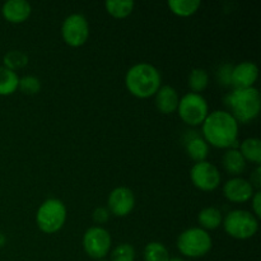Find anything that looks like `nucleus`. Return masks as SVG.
Masks as SVG:
<instances>
[{"label":"nucleus","mask_w":261,"mask_h":261,"mask_svg":"<svg viewBox=\"0 0 261 261\" xmlns=\"http://www.w3.org/2000/svg\"><path fill=\"white\" fill-rule=\"evenodd\" d=\"M61 36L66 45L71 47H79L88 40L89 25L88 20L82 14H71L64 19L61 25Z\"/></svg>","instance_id":"obj_9"},{"label":"nucleus","mask_w":261,"mask_h":261,"mask_svg":"<svg viewBox=\"0 0 261 261\" xmlns=\"http://www.w3.org/2000/svg\"><path fill=\"white\" fill-rule=\"evenodd\" d=\"M19 76L15 71L0 66V96H10L18 89Z\"/></svg>","instance_id":"obj_20"},{"label":"nucleus","mask_w":261,"mask_h":261,"mask_svg":"<svg viewBox=\"0 0 261 261\" xmlns=\"http://www.w3.org/2000/svg\"><path fill=\"white\" fill-rule=\"evenodd\" d=\"M199 224L201 226V228L205 231V229H216L223 222V217H222L221 211L218 208H214V206H208V208H204L203 211H200L198 216Z\"/></svg>","instance_id":"obj_18"},{"label":"nucleus","mask_w":261,"mask_h":261,"mask_svg":"<svg viewBox=\"0 0 261 261\" xmlns=\"http://www.w3.org/2000/svg\"><path fill=\"white\" fill-rule=\"evenodd\" d=\"M97 261H107V260H105V259H101V260H97Z\"/></svg>","instance_id":"obj_34"},{"label":"nucleus","mask_w":261,"mask_h":261,"mask_svg":"<svg viewBox=\"0 0 261 261\" xmlns=\"http://www.w3.org/2000/svg\"><path fill=\"white\" fill-rule=\"evenodd\" d=\"M240 152L245 161H250L256 163L257 166L261 162V142L257 138H247L240 145Z\"/></svg>","instance_id":"obj_19"},{"label":"nucleus","mask_w":261,"mask_h":261,"mask_svg":"<svg viewBox=\"0 0 261 261\" xmlns=\"http://www.w3.org/2000/svg\"><path fill=\"white\" fill-rule=\"evenodd\" d=\"M109 212L116 217H126L127 214L132 213L135 205V196L130 189L120 186V188L114 189L110 193L109 200Z\"/></svg>","instance_id":"obj_11"},{"label":"nucleus","mask_w":261,"mask_h":261,"mask_svg":"<svg viewBox=\"0 0 261 261\" xmlns=\"http://www.w3.org/2000/svg\"><path fill=\"white\" fill-rule=\"evenodd\" d=\"M31 12V4L24 0H9L2 8L3 17L10 23H23L30 18Z\"/></svg>","instance_id":"obj_14"},{"label":"nucleus","mask_w":261,"mask_h":261,"mask_svg":"<svg viewBox=\"0 0 261 261\" xmlns=\"http://www.w3.org/2000/svg\"><path fill=\"white\" fill-rule=\"evenodd\" d=\"M190 177L195 188L201 191L216 190L222 180L218 168L208 161L195 163L190 171Z\"/></svg>","instance_id":"obj_10"},{"label":"nucleus","mask_w":261,"mask_h":261,"mask_svg":"<svg viewBox=\"0 0 261 261\" xmlns=\"http://www.w3.org/2000/svg\"><path fill=\"white\" fill-rule=\"evenodd\" d=\"M18 88L23 92L24 94H37L41 89V82L40 79L36 78L33 75H25L19 79L18 83Z\"/></svg>","instance_id":"obj_27"},{"label":"nucleus","mask_w":261,"mask_h":261,"mask_svg":"<svg viewBox=\"0 0 261 261\" xmlns=\"http://www.w3.org/2000/svg\"><path fill=\"white\" fill-rule=\"evenodd\" d=\"M155 96V106L160 110L162 114L168 115L172 114V112L177 111L178 102V94L176 92V89L171 86H163L161 87L157 91Z\"/></svg>","instance_id":"obj_15"},{"label":"nucleus","mask_w":261,"mask_h":261,"mask_svg":"<svg viewBox=\"0 0 261 261\" xmlns=\"http://www.w3.org/2000/svg\"><path fill=\"white\" fill-rule=\"evenodd\" d=\"M203 139L208 145L222 149H237L239 122L228 111H213L208 114L203 124Z\"/></svg>","instance_id":"obj_1"},{"label":"nucleus","mask_w":261,"mask_h":261,"mask_svg":"<svg viewBox=\"0 0 261 261\" xmlns=\"http://www.w3.org/2000/svg\"><path fill=\"white\" fill-rule=\"evenodd\" d=\"M251 204H252V211H254V214L256 218H260L261 217V193L260 191H256L254 193L251 198Z\"/></svg>","instance_id":"obj_30"},{"label":"nucleus","mask_w":261,"mask_h":261,"mask_svg":"<svg viewBox=\"0 0 261 261\" xmlns=\"http://www.w3.org/2000/svg\"><path fill=\"white\" fill-rule=\"evenodd\" d=\"M211 234L200 227H193L178 236L177 249L188 257H201L208 254L212 249Z\"/></svg>","instance_id":"obj_5"},{"label":"nucleus","mask_w":261,"mask_h":261,"mask_svg":"<svg viewBox=\"0 0 261 261\" xmlns=\"http://www.w3.org/2000/svg\"><path fill=\"white\" fill-rule=\"evenodd\" d=\"M226 105L229 107V114L236 121L247 124L255 120L261 109V97L259 89L251 87L245 89H233L226 97Z\"/></svg>","instance_id":"obj_3"},{"label":"nucleus","mask_w":261,"mask_h":261,"mask_svg":"<svg viewBox=\"0 0 261 261\" xmlns=\"http://www.w3.org/2000/svg\"><path fill=\"white\" fill-rule=\"evenodd\" d=\"M125 86L133 96L148 98L161 88V74L155 66L139 63L132 66L125 75Z\"/></svg>","instance_id":"obj_2"},{"label":"nucleus","mask_w":261,"mask_h":261,"mask_svg":"<svg viewBox=\"0 0 261 261\" xmlns=\"http://www.w3.org/2000/svg\"><path fill=\"white\" fill-rule=\"evenodd\" d=\"M135 250L130 244H120L111 252V261H134Z\"/></svg>","instance_id":"obj_26"},{"label":"nucleus","mask_w":261,"mask_h":261,"mask_svg":"<svg viewBox=\"0 0 261 261\" xmlns=\"http://www.w3.org/2000/svg\"><path fill=\"white\" fill-rule=\"evenodd\" d=\"M177 112L181 120L190 126H198L204 122L209 114L208 103L201 94L190 93L185 94L180 99Z\"/></svg>","instance_id":"obj_7"},{"label":"nucleus","mask_w":261,"mask_h":261,"mask_svg":"<svg viewBox=\"0 0 261 261\" xmlns=\"http://www.w3.org/2000/svg\"><path fill=\"white\" fill-rule=\"evenodd\" d=\"M110 219V212L109 209L105 208V206H99L96 208L93 212V221L97 224H105Z\"/></svg>","instance_id":"obj_28"},{"label":"nucleus","mask_w":261,"mask_h":261,"mask_svg":"<svg viewBox=\"0 0 261 261\" xmlns=\"http://www.w3.org/2000/svg\"><path fill=\"white\" fill-rule=\"evenodd\" d=\"M3 61H4V66L9 70L15 71L18 69L24 68L28 64V56L25 55L24 53L18 50H12L8 51L7 54L3 58Z\"/></svg>","instance_id":"obj_25"},{"label":"nucleus","mask_w":261,"mask_h":261,"mask_svg":"<svg viewBox=\"0 0 261 261\" xmlns=\"http://www.w3.org/2000/svg\"><path fill=\"white\" fill-rule=\"evenodd\" d=\"M255 190L250 181L241 177H233L223 186V194L227 200L232 203H246L251 200Z\"/></svg>","instance_id":"obj_13"},{"label":"nucleus","mask_w":261,"mask_h":261,"mask_svg":"<svg viewBox=\"0 0 261 261\" xmlns=\"http://www.w3.org/2000/svg\"><path fill=\"white\" fill-rule=\"evenodd\" d=\"M190 139L186 140V152L188 155L193 161L198 162H203L205 161V158L208 157L209 153V145L205 140L201 137H199L198 134H194L195 132H191Z\"/></svg>","instance_id":"obj_16"},{"label":"nucleus","mask_w":261,"mask_h":261,"mask_svg":"<svg viewBox=\"0 0 261 261\" xmlns=\"http://www.w3.org/2000/svg\"><path fill=\"white\" fill-rule=\"evenodd\" d=\"M250 184L252 185V188H256L257 191H259L260 186H261V168L260 166H257L256 170L254 171V173L251 175V181H250Z\"/></svg>","instance_id":"obj_31"},{"label":"nucleus","mask_w":261,"mask_h":261,"mask_svg":"<svg viewBox=\"0 0 261 261\" xmlns=\"http://www.w3.org/2000/svg\"><path fill=\"white\" fill-rule=\"evenodd\" d=\"M223 227L228 236L237 240H247L256 234L259 222L250 212L236 209L227 214L223 219Z\"/></svg>","instance_id":"obj_6"},{"label":"nucleus","mask_w":261,"mask_h":261,"mask_svg":"<svg viewBox=\"0 0 261 261\" xmlns=\"http://www.w3.org/2000/svg\"><path fill=\"white\" fill-rule=\"evenodd\" d=\"M111 234L106 228L99 226L91 227L83 236V249L92 259L101 260L109 255L111 249Z\"/></svg>","instance_id":"obj_8"},{"label":"nucleus","mask_w":261,"mask_h":261,"mask_svg":"<svg viewBox=\"0 0 261 261\" xmlns=\"http://www.w3.org/2000/svg\"><path fill=\"white\" fill-rule=\"evenodd\" d=\"M66 221V206L59 199H47L38 208L36 214L37 226L43 233H55L60 231Z\"/></svg>","instance_id":"obj_4"},{"label":"nucleus","mask_w":261,"mask_h":261,"mask_svg":"<svg viewBox=\"0 0 261 261\" xmlns=\"http://www.w3.org/2000/svg\"><path fill=\"white\" fill-rule=\"evenodd\" d=\"M168 261H186V260L180 259V257H173V259H170Z\"/></svg>","instance_id":"obj_33"},{"label":"nucleus","mask_w":261,"mask_h":261,"mask_svg":"<svg viewBox=\"0 0 261 261\" xmlns=\"http://www.w3.org/2000/svg\"><path fill=\"white\" fill-rule=\"evenodd\" d=\"M134 2L132 0H109L105 3V7L109 14L114 18H126L132 14L134 9Z\"/></svg>","instance_id":"obj_22"},{"label":"nucleus","mask_w":261,"mask_h":261,"mask_svg":"<svg viewBox=\"0 0 261 261\" xmlns=\"http://www.w3.org/2000/svg\"><path fill=\"white\" fill-rule=\"evenodd\" d=\"M200 4V0H170L167 3L171 12L178 17H190L196 13Z\"/></svg>","instance_id":"obj_21"},{"label":"nucleus","mask_w":261,"mask_h":261,"mask_svg":"<svg viewBox=\"0 0 261 261\" xmlns=\"http://www.w3.org/2000/svg\"><path fill=\"white\" fill-rule=\"evenodd\" d=\"M4 244H5V237L0 233V247H2Z\"/></svg>","instance_id":"obj_32"},{"label":"nucleus","mask_w":261,"mask_h":261,"mask_svg":"<svg viewBox=\"0 0 261 261\" xmlns=\"http://www.w3.org/2000/svg\"><path fill=\"white\" fill-rule=\"evenodd\" d=\"M232 68H233V66L223 65L221 69H219V73H218L219 81H221V83L224 84V86H231Z\"/></svg>","instance_id":"obj_29"},{"label":"nucleus","mask_w":261,"mask_h":261,"mask_svg":"<svg viewBox=\"0 0 261 261\" xmlns=\"http://www.w3.org/2000/svg\"><path fill=\"white\" fill-rule=\"evenodd\" d=\"M209 83V75L206 73V70L200 68L193 69L189 75V87L193 91V93L200 94V92H203L204 89L208 87Z\"/></svg>","instance_id":"obj_23"},{"label":"nucleus","mask_w":261,"mask_h":261,"mask_svg":"<svg viewBox=\"0 0 261 261\" xmlns=\"http://www.w3.org/2000/svg\"><path fill=\"white\" fill-rule=\"evenodd\" d=\"M144 260L145 261H168L170 254L166 249L165 245L161 242H150L144 249Z\"/></svg>","instance_id":"obj_24"},{"label":"nucleus","mask_w":261,"mask_h":261,"mask_svg":"<svg viewBox=\"0 0 261 261\" xmlns=\"http://www.w3.org/2000/svg\"><path fill=\"white\" fill-rule=\"evenodd\" d=\"M222 162H223V167L229 175L232 176H239L246 168V161L242 157L241 152L239 149H228L224 153L223 158H222Z\"/></svg>","instance_id":"obj_17"},{"label":"nucleus","mask_w":261,"mask_h":261,"mask_svg":"<svg viewBox=\"0 0 261 261\" xmlns=\"http://www.w3.org/2000/svg\"><path fill=\"white\" fill-rule=\"evenodd\" d=\"M257 76H259V69L256 64L251 61H244L232 68L231 84L234 89L251 88L257 81Z\"/></svg>","instance_id":"obj_12"}]
</instances>
